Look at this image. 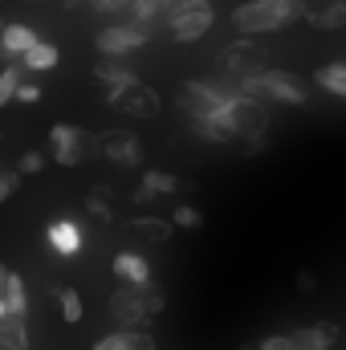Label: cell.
<instances>
[{
  "instance_id": "cell-1",
  "label": "cell",
  "mask_w": 346,
  "mask_h": 350,
  "mask_svg": "<svg viewBox=\"0 0 346 350\" xmlns=\"http://www.w3.org/2000/svg\"><path fill=\"white\" fill-rule=\"evenodd\" d=\"M306 0H249L232 8V29L241 37H257V33H277L289 29L306 16Z\"/></svg>"
},
{
  "instance_id": "cell-2",
  "label": "cell",
  "mask_w": 346,
  "mask_h": 350,
  "mask_svg": "<svg viewBox=\"0 0 346 350\" xmlns=\"http://www.w3.org/2000/svg\"><path fill=\"white\" fill-rule=\"evenodd\" d=\"M237 94L257 98V102H281V106H306L310 102V86L293 74V70H253L237 78Z\"/></svg>"
},
{
  "instance_id": "cell-3",
  "label": "cell",
  "mask_w": 346,
  "mask_h": 350,
  "mask_svg": "<svg viewBox=\"0 0 346 350\" xmlns=\"http://www.w3.org/2000/svg\"><path fill=\"white\" fill-rule=\"evenodd\" d=\"M106 310H110V318L114 322H122V326H143L147 318H155V314H163L168 310V297H163V289L155 285V281H127L122 289H114L110 297H106Z\"/></svg>"
},
{
  "instance_id": "cell-4",
  "label": "cell",
  "mask_w": 346,
  "mask_h": 350,
  "mask_svg": "<svg viewBox=\"0 0 346 350\" xmlns=\"http://www.w3.org/2000/svg\"><path fill=\"white\" fill-rule=\"evenodd\" d=\"M212 122L224 126L232 139H253V135H265L269 131V110H265V102H257V98H245V94L228 90L224 102H220V110L212 114Z\"/></svg>"
},
{
  "instance_id": "cell-5",
  "label": "cell",
  "mask_w": 346,
  "mask_h": 350,
  "mask_svg": "<svg viewBox=\"0 0 346 350\" xmlns=\"http://www.w3.org/2000/svg\"><path fill=\"white\" fill-rule=\"evenodd\" d=\"M49 147H53L57 167H82L90 159V151L98 147V139L82 126H74V122H57V126H49Z\"/></svg>"
},
{
  "instance_id": "cell-6",
  "label": "cell",
  "mask_w": 346,
  "mask_h": 350,
  "mask_svg": "<svg viewBox=\"0 0 346 350\" xmlns=\"http://www.w3.org/2000/svg\"><path fill=\"white\" fill-rule=\"evenodd\" d=\"M147 41H151V25H135V21L106 25V29H98V37H94V45H98L102 57H127V53L143 49Z\"/></svg>"
},
{
  "instance_id": "cell-7",
  "label": "cell",
  "mask_w": 346,
  "mask_h": 350,
  "mask_svg": "<svg viewBox=\"0 0 346 350\" xmlns=\"http://www.w3.org/2000/svg\"><path fill=\"white\" fill-rule=\"evenodd\" d=\"M98 151H102L114 167H122V172H135V167L143 163V143H139V135L127 131V126L106 131V135L98 139Z\"/></svg>"
},
{
  "instance_id": "cell-8",
  "label": "cell",
  "mask_w": 346,
  "mask_h": 350,
  "mask_svg": "<svg viewBox=\"0 0 346 350\" xmlns=\"http://www.w3.org/2000/svg\"><path fill=\"white\" fill-rule=\"evenodd\" d=\"M110 110H122V114H131V118H155L159 114V94L151 86H143V82H135V86L127 90H106V98H102Z\"/></svg>"
},
{
  "instance_id": "cell-9",
  "label": "cell",
  "mask_w": 346,
  "mask_h": 350,
  "mask_svg": "<svg viewBox=\"0 0 346 350\" xmlns=\"http://www.w3.org/2000/svg\"><path fill=\"white\" fill-rule=\"evenodd\" d=\"M224 94H228V90L216 86V82H200V78H191V82H183V86H179L175 102H179L191 118H212V114L220 110Z\"/></svg>"
},
{
  "instance_id": "cell-10",
  "label": "cell",
  "mask_w": 346,
  "mask_h": 350,
  "mask_svg": "<svg viewBox=\"0 0 346 350\" xmlns=\"http://www.w3.org/2000/svg\"><path fill=\"white\" fill-rule=\"evenodd\" d=\"M212 21H216L212 4H191V8H179L175 16H168V29H172V37L179 45H191L212 29Z\"/></svg>"
},
{
  "instance_id": "cell-11",
  "label": "cell",
  "mask_w": 346,
  "mask_h": 350,
  "mask_svg": "<svg viewBox=\"0 0 346 350\" xmlns=\"http://www.w3.org/2000/svg\"><path fill=\"white\" fill-rule=\"evenodd\" d=\"M45 241H49V249L57 253V257H78L82 253V245H86V237H82V224L78 220H70V216H57V220H49V228H45Z\"/></svg>"
},
{
  "instance_id": "cell-12",
  "label": "cell",
  "mask_w": 346,
  "mask_h": 350,
  "mask_svg": "<svg viewBox=\"0 0 346 350\" xmlns=\"http://www.w3.org/2000/svg\"><path fill=\"white\" fill-rule=\"evenodd\" d=\"M220 62H224V70H228L232 78H241V74H253V70H261V62H265V49H261L257 41L241 37V41H232V45L220 53Z\"/></svg>"
},
{
  "instance_id": "cell-13",
  "label": "cell",
  "mask_w": 346,
  "mask_h": 350,
  "mask_svg": "<svg viewBox=\"0 0 346 350\" xmlns=\"http://www.w3.org/2000/svg\"><path fill=\"white\" fill-rule=\"evenodd\" d=\"M285 342H289V350H330L338 342V326L334 322H314L306 330L285 334Z\"/></svg>"
},
{
  "instance_id": "cell-14",
  "label": "cell",
  "mask_w": 346,
  "mask_h": 350,
  "mask_svg": "<svg viewBox=\"0 0 346 350\" xmlns=\"http://www.w3.org/2000/svg\"><path fill=\"white\" fill-rule=\"evenodd\" d=\"M16 62H21L25 70H33V74H49V70H57V62H62V49L37 37V41H33V45H29V49H25Z\"/></svg>"
},
{
  "instance_id": "cell-15",
  "label": "cell",
  "mask_w": 346,
  "mask_h": 350,
  "mask_svg": "<svg viewBox=\"0 0 346 350\" xmlns=\"http://www.w3.org/2000/svg\"><path fill=\"white\" fill-rule=\"evenodd\" d=\"M94 350H159V347H155V338H151L147 330H139V326H127V330H114V334H106V338H102Z\"/></svg>"
},
{
  "instance_id": "cell-16",
  "label": "cell",
  "mask_w": 346,
  "mask_h": 350,
  "mask_svg": "<svg viewBox=\"0 0 346 350\" xmlns=\"http://www.w3.org/2000/svg\"><path fill=\"white\" fill-rule=\"evenodd\" d=\"M94 82L106 90H127L139 82V74L135 70H127V66H118V57H102L98 66H94Z\"/></svg>"
},
{
  "instance_id": "cell-17",
  "label": "cell",
  "mask_w": 346,
  "mask_h": 350,
  "mask_svg": "<svg viewBox=\"0 0 346 350\" xmlns=\"http://www.w3.org/2000/svg\"><path fill=\"white\" fill-rule=\"evenodd\" d=\"M33 41H37V33H33L29 25H4V29H0V57L16 66V57H21Z\"/></svg>"
},
{
  "instance_id": "cell-18",
  "label": "cell",
  "mask_w": 346,
  "mask_h": 350,
  "mask_svg": "<svg viewBox=\"0 0 346 350\" xmlns=\"http://www.w3.org/2000/svg\"><path fill=\"white\" fill-rule=\"evenodd\" d=\"M131 228H135L143 241H151V245H168V241H172V232H175L172 220H163V216H155V212H151V216H135V220H131Z\"/></svg>"
},
{
  "instance_id": "cell-19",
  "label": "cell",
  "mask_w": 346,
  "mask_h": 350,
  "mask_svg": "<svg viewBox=\"0 0 346 350\" xmlns=\"http://www.w3.org/2000/svg\"><path fill=\"white\" fill-rule=\"evenodd\" d=\"M306 25H314V29H326V33H334V29H343L346 25V4L343 0H330L326 8H306V16H302Z\"/></svg>"
},
{
  "instance_id": "cell-20",
  "label": "cell",
  "mask_w": 346,
  "mask_h": 350,
  "mask_svg": "<svg viewBox=\"0 0 346 350\" xmlns=\"http://www.w3.org/2000/svg\"><path fill=\"white\" fill-rule=\"evenodd\" d=\"M0 350H29V326L16 314L0 318Z\"/></svg>"
},
{
  "instance_id": "cell-21",
  "label": "cell",
  "mask_w": 346,
  "mask_h": 350,
  "mask_svg": "<svg viewBox=\"0 0 346 350\" xmlns=\"http://www.w3.org/2000/svg\"><path fill=\"white\" fill-rule=\"evenodd\" d=\"M110 269L122 277V281H151V265H147V257H139V253H118L114 261H110Z\"/></svg>"
},
{
  "instance_id": "cell-22",
  "label": "cell",
  "mask_w": 346,
  "mask_h": 350,
  "mask_svg": "<svg viewBox=\"0 0 346 350\" xmlns=\"http://www.w3.org/2000/svg\"><path fill=\"white\" fill-rule=\"evenodd\" d=\"M0 301H4V310H8V314L25 318V310H29V293H25V277H21V273H8Z\"/></svg>"
},
{
  "instance_id": "cell-23",
  "label": "cell",
  "mask_w": 346,
  "mask_h": 350,
  "mask_svg": "<svg viewBox=\"0 0 346 350\" xmlns=\"http://www.w3.org/2000/svg\"><path fill=\"white\" fill-rule=\"evenodd\" d=\"M314 82L326 90L330 98H346V62H330L314 74Z\"/></svg>"
},
{
  "instance_id": "cell-24",
  "label": "cell",
  "mask_w": 346,
  "mask_h": 350,
  "mask_svg": "<svg viewBox=\"0 0 346 350\" xmlns=\"http://www.w3.org/2000/svg\"><path fill=\"white\" fill-rule=\"evenodd\" d=\"M57 306H62V318H66L70 326H78V322L86 318V306H82V293H78L74 285H62V289H57Z\"/></svg>"
},
{
  "instance_id": "cell-25",
  "label": "cell",
  "mask_w": 346,
  "mask_h": 350,
  "mask_svg": "<svg viewBox=\"0 0 346 350\" xmlns=\"http://www.w3.org/2000/svg\"><path fill=\"white\" fill-rule=\"evenodd\" d=\"M127 8H131V21H135V25H155V21L163 16L168 0H131Z\"/></svg>"
},
{
  "instance_id": "cell-26",
  "label": "cell",
  "mask_w": 346,
  "mask_h": 350,
  "mask_svg": "<svg viewBox=\"0 0 346 350\" xmlns=\"http://www.w3.org/2000/svg\"><path fill=\"white\" fill-rule=\"evenodd\" d=\"M139 187L151 191V196H172V191H179V179L168 172H143V183Z\"/></svg>"
},
{
  "instance_id": "cell-27",
  "label": "cell",
  "mask_w": 346,
  "mask_h": 350,
  "mask_svg": "<svg viewBox=\"0 0 346 350\" xmlns=\"http://www.w3.org/2000/svg\"><path fill=\"white\" fill-rule=\"evenodd\" d=\"M191 131H196L204 143H216V147H228V143H232V135H228L224 126H216L212 118H191Z\"/></svg>"
},
{
  "instance_id": "cell-28",
  "label": "cell",
  "mask_w": 346,
  "mask_h": 350,
  "mask_svg": "<svg viewBox=\"0 0 346 350\" xmlns=\"http://www.w3.org/2000/svg\"><path fill=\"white\" fill-rule=\"evenodd\" d=\"M110 187H94V196H86V216H94V220H102V224H110L114 220V212H110Z\"/></svg>"
},
{
  "instance_id": "cell-29",
  "label": "cell",
  "mask_w": 346,
  "mask_h": 350,
  "mask_svg": "<svg viewBox=\"0 0 346 350\" xmlns=\"http://www.w3.org/2000/svg\"><path fill=\"white\" fill-rule=\"evenodd\" d=\"M172 224L175 228H183V232H200V228H204V216H200V208L179 204V208L172 212Z\"/></svg>"
},
{
  "instance_id": "cell-30",
  "label": "cell",
  "mask_w": 346,
  "mask_h": 350,
  "mask_svg": "<svg viewBox=\"0 0 346 350\" xmlns=\"http://www.w3.org/2000/svg\"><path fill=\"white\" fill-rule=\"evenodd\" d=\"M16 82H21V70H16V66L0 70V106H8V102H12V94H16Z\"/></svg>"
},
{
  "instance_id": "cell-31",
  "label": "cell",
  "mask_w": 346,
  "mask_h": 350,
  "mask_svg": "<svg viewBox=\"0 0 346 350\" xmlns=\"http://www.w3.org/2000/svg\"><path fill=\"white\" fill-rule=\"evenodd\" d=\"M37 172H45V155L41 151H25L16 159V175H37Z\"/></svg>"
},
{
  "instance_id": "cell-32",
  "label": "cell",
  "mask_w": 346,
  "mask_h": 350,
  "mask_svg": "<svg viewBox=\"0 0 346 350\" xmlns=\"http://www.w3.org/2000/svg\"><path fill=\"white\" fill-rule=\"evenodd\" d=\"M12 102H25V106L41 102V86H37V82H16V94H12Z\"/></svg>"
},
{
  "instance_id": "cell-33",
  "label": "cell",
  "mask_w": 346,
  "mask_h": 350,
  "mask_svg": "<svg viewBox=\"0 0 346 350\" xmlns=\"http://www.w3.org/2000/svg\"><path fill=\"white\" fill-rule=\"evenodd\" d=\"M16 183H21V175H16V172H0V204L16 191Z\"/></svg>"
},
{
  "instance_id": "cell-34",
  "label": "cell",
  "mask_w": 346,
  "mask_h": 350,
  "mask_svg": "<svg viewBox=\"0 0 346 350\" xmlns=\"http://www.w3.org/2000/svg\"><path fill=\"white\" fill-rule=\"evenodd\" d=\"M191 4H212V0H168V8H163V16H159V21L168 25V16H175L179 8H191Z\"/></svg>"
},
{
  "instance_id": "cell-35",
  "label": "cell",
  "mask_w": 346,
  "mask_h": 350,
  "mask_svg": "<svg viewBox=\"0 0 346 350\" xmlns=\"http://www.w3.org/2000/svg\"><path fill=\"white\" fill-rule=\"evenodd\" d=\"M131 0H90V8L94 12H118V8H127Z\"/></svg>"
},
{
  "instance_id": "cell-36",
  "label": "cell",
  "mask_w": 346,
  "mask_h": 350,
  "mask_svg": "<svg viewBox=\"0 0 346 350\" xmlns=\"http://www.w3.org/2000/svg\"><path fill=\"white\" fill-rule=\"evenodd\" d=\"M257 350H289V342H285V334H269V338H261Z\"/></svg>"
},
{
  "instance_id": "cell-37",
  "label": "cell",
  "mask_w": 346,
  "mask_h": 350,
  "mask_svg": "<svg viewBox=\"0 0 346 350\" xmlns=\"http://www.w3.org/2000/svg\"><path fill=\"white\" fill-rule=\"evenodd\" d=\"M314 285H318V277H314L310 269H302V273H297V289H302V293H314Z\"/></svg>"
},
{
  "instance_id": "cell-38",
  "label": "cell",
  "mask_w": 346,
  "mask_h": 350,
  "mask_svg": "<svg viewBox=\"0 0 346 350\" xmlns=\"http://www.w3.org/2000/svg\"><path fill=\"white\" fill-rule=\"evenodd\" d=\"M265 147H269V139H265V135H253V139H245V151H249V155H261Z\"/></svg>"
},
{
  "instance_id": "cell-39",
  "label": "cell",
  "mask_w": 346,
  "mask_h": 350,
  "mask_svg": "<svg viewBox=\"0 0 346 350\" xmlns=\"http://www.w3.org/2000/svg\"><path fill=\"white\" fill-rule=\"evenodd\" d=\"M4 281H8V269L0 265V293H4Z\"/></svg>"
},
{
  "instance_id": "cell-40",
  "label": "cell",
  "mask_w": 346,
  "mask_h": 350,
  "mask_svg": "<svg viewBox=\"0 0 346 350\" xmlns=\"http://www.w3.org/2000/svg\"><path fill=\"white\" fill-rule=\"evenodd\" d=\"M4 314H8V310H4V301H0V318H4Z\"/></svg>"
},
{
  "instance_id": "cell-41",
  "label": "cell",
  "mask_w": 346,
  "mask_h": 350,
  "mask_svg": "<svg viewBox=\"0 0 346 350\" xmlns=\"http://www.w3.org/2000/svg\"><path fill=\"white\" fill-rule=\"evenodd\" d=\"M0 29H4V16H0Z\"/></svg>"
},
{
  "instance_id": "cell-42",
  "label": "cell",
  "mask_w": 346,
  "mask_h": 350,
  "mask_svg": "<svg viewBox=\"0 0 346 350\" xmlns=\"http://www.w3.org/2000/svg\"><path fill=\"white\" fill-rule=\"evenodd\" d=\"M33 4H37V0H33Z\"/></svg>"
}]
</instances>
